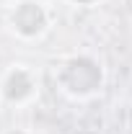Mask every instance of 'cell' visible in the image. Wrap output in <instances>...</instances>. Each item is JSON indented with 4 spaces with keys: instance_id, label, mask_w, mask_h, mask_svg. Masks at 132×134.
<instances>
[{
    "instance_id": "6da1fadb",
    "label": "cell",
    "mask_w": 132,
    "mask_h": 134,
    "mask_svg": "<svg viewBox=\"0 0 132 134\" xmlns=\"http://www.w3.org/2000/svg\"><path fill=\"white\" fill-rule=\"evenodd\" d=\"M106 67L104 59L93 52H70L57 59L52 70V80L57 93H62L67 100L85 103V100L99 98L106 88Z\"/></svg>"
},
{
    "instance_id": "7a4b0ae2",
    "label": "cell",
    "mask_w": 132,
    "mask_h": 134,
    "mask_svg": "<svg viewBox=\"0 0 132 134\" xmlns=\"http://www.w3.org/2000/svg\"><path fill=\"white\" fill-rule=\"evenodd\" d=\"M54 26V13L47 0H5L3 29L23 44L42 41Z\"/></svg>"
},
{
    "instance_id": "3957f363",
    "label": "cell",
    "mask_w": 132,
    "mask_h": 134,
    "mask_svg": "<svg viewBox=\"0 0 132 134\" xmlns=\"http://www.w3.org/2000/svg\"><path fill=\"white\" fill-rule=\"evenodd\" d=\"M39 72L26 62H11L0 72V103L8 108H26L39 98Z\"/></svg>"
},
{
    "instance_id": "277c9868",
    "label": "cell",
    "mask_w": 132,
    "mask_h": 134,
    "mask_svg": "<svg viewBox=\"0 0 132 134\" xmlns=\"http://www.w3.org/2000/svg\"><path fill=\"white\" fill-rule=\"evenodd\" d=\"M62 3H67L70 8H80V10H91V8H99L104 0H62Z\"/></svg>"
},
{
    "instance_id": "5b68a950",
    "label": "cell",
    "mask_w": 132,
    "mask_h": 134,
    "mask_svg": "<svg viewBox=\"0 0 132 134\" xmlns=\"http://www.w3.org/2000/svg\"><path fill=\"white\" fill-rule=\"evenodd\" d=\"M3 134H31L29 129H23V126H11V129H5Z\"/></svg>"
}]
</instances>
